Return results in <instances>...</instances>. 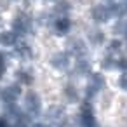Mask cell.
<instances>
[{
    "label": "cell",
    "instance_id": "1",
    "mask_svg": "<svg viewBox=\"0 0 127 127\" xmlns=\"http://www.w3.org/2000/svg\"><path fill=\"white\" fill-rule=\"evenodd\" d=\"M12 26H14V32L18 33H30L32 32V16L26 14V12H19L16 14V18L12 19Z\"/></svg>",
    "mask_w": 127,
    "mask_h": 127
},
{
    "label": "cell",
    "instance_id": "2",
    "mask_svg": "<svg viewBox=\"0 0 127 127\" xmlns=\"http://www.w3.org/2000/svg\"><path fill=\"white\" fill-rule=\"evenodd\" d=\"M66 49L75 54L78 59H84V56H87V49H85V44L78 38V37H73V38H68L66 42Z\"/></svg>",
    "mask_w": 127,
    "mask_h": 127
},
{
    "label": "cell",
    "instance_id": "3",
    "mask_svg": "<svg viewBox=\"0 0 127 127\" xmlns=\"http://www.w3.org/2000/svg\"><path fill=\"white\" fill-rule=\"evenodd\" d=\"M25 106L28 110V115H38L40 108H42V101L38 97L37 92H28L25 97Z\"/></svg>",
    "mask_w": 127,
    "mask_h": 127
},
{
    "label": "cell",
    "instance_id": "4",
    "mask_svg": "<svg viewBox=\"0 0 127 127\" xmlns=\"http://www.w3.org/2000/svg\"><path fill=\"white\" fill-rule=\"evenodd\" d=\"M19 92H21V89H19V85H9V87H5L2 92H0V99H2L4 103H7V104H11V103H14L16 101V97L19 96Z\"/></svg>",
    "mask_w": 127,
    "mask_h": 127
},
{
    "label": "cell",
    "instance_id": "5",
    "mask_svg": "<svg viewBox=\"0 0 127 127\" xmlns=\"http://www.w3.org/2000/svg\"><path fill=\"white\" fill-rule=\"evenodd\" d=\"M51 64H52V68H56V70H66L68 66H70V58H68V54H64V52H58V54H54L52 58H51Z\"/></svg>",
    "mask_w": 127,
    "mask_h": 127
},
{
    "label": "cell",
    "instance_id": "6",
    "mask_svg": "<svg viewBox=\"0 0 127 127\" xmlns=\"http://www.w3.org/2000/svg\"><path fill=\"white\" fill-rule=\"evenodd\" d=\"M92 19L97 21V23H104L110 19V11L106 5H96L92 9Z\"/></svg>",
    "mask_w": 127,
    "mask_h": 127
},
{
    "label": "cell",
    "instance_id": "7",
    "mask_svg": "<svg viewBox=\"0 0 127 127\" xmlns=\"http://www.w3.org/2000/svg\"><path fill=\"white\" fill-rule=\"evenodd\" d=\"M87 40H89L92 45H101V44L104 42V33H103L99 28L87 30Z\"/></svg>",
    "mask_w": 127,
    "mask_h": 127
},
{
    "label": "cell",
    "instance_id": "8",
    "mask_svg": "<svg viewBox=\"0 0 127 127\" xmlns=\"http://www.w3.org/2000/svg\"><path fill=\"white\" fill-rule=\"evenodd\" d=\"M54 28H56V33H58V35H64V33H68V30L71 28V23H70V19H66V18H58V19L54 21Z\"/></svg>",
    "mask_w": 127,
    "mask_h": 127
},
{
    "label": "cell",
    "instance_id": "9",
    "mask_svg": "<svg viewBox=\"0 0 127 127\" xmlns=\"http://www.w3.org/2000/svg\"><path fill=\"white\" fill-rule=\"evenodd\" d=\"M14 56L16 58H19V59H28V58H32V49H30V45H26V44H18L16 45V49H14Z\"/></svg>",
    "mask_w": 127,
    "mask_h": 127
},
{
    "label": "cell",
    "instance_id": "10",
    "mask_svg": "<svg viewBox=\"0 0 127 127\" xmlns=\"http://www.w3.org/2000/svg\"><path fill=\"white\" fill-rule=\"evenodd\" d=\"M63 115H64V110H63L61 106H51V108L45 111V117H47V120H51V122L59 120Z\"/></svg>",
    "mask_w": 127,
    "mask_h": 127
},
{
    "label": "cell",
    "instance_id": "11",
    "mask_svg": "<svg viewBox=\"0 0 127 127\" xmlns=\"http://www.w3.org/2000/svg\"><path fill=\"white\" fill-rule=\"evenodd\" d=\"M64 97L70 101V103H77L78 101V91H77V87L75 85H66L64 87Z\"/></svg>",
    "mask_w": 127,
    "mask_h": 127
},
{
    "label": "cell",
    "instance_id": "12",
    "mask_svg": "<svg viewBox=\"0 0 127 127\" xmlns=\"http://www.w3.org/2000/svg\"><path fill=\"white\" fill-rule=\"evenodd\" d=\"M80 122L84 127H96V118L92 115V111H82V117H80Z\"/></svg>",
    "mask_w": 127,
    "mask_h": 127
},
{
    "label": "cell",
    "instance_id": "13",
    "mask_svg": "<svg viewBox=\"0 0 127 127\" xmlns=\"http://www.w3.org/2000/svg\"><path fill=\"white\" fill-rule=\"evenodd\" d=\"M75 73L77 75H89L91 73V64L85 59H78L77 61V66H75Z\"/></svg>",
    "mask_w": 127,
    "mask_h": 127
},
{
    "label": "cell",
    "instance_id": "14",
    "mask_svg": "<svg viewBox=\"0 0 127 127\" xmlns=\"http://www.w3.org/2000/svg\"><path fill=\"white\" fill-rule=\"evenodd\" d=\"M0 44H2V45H12V44H16V35L12 32H4L2 35H0Z\"/></svg>",
    "mask_w": 127,
    "mask_h": 127
},
{
    "label": "cell",
    "instance_id": "15",
    "mask_svg": "<svg viewBox=\"0 0 127 127\" xmlns=\"http://www.w3.org/2000/svg\"><path fill=\"white\" fill-rule=\"evenodd\" d=\"M91 85L96 87L97 91L103 89V87H104V77L99 75V73H92V75H91Z\"/></svg>",
    "mask_w": 127,
    "mask_h": 127
},
{
    "label": "cell",
    "instance_id": "16",
    "mask_svg": "<svg viewBox=\"0 0 127 127\" xmlns=\"http://www.w3.org/2000/svg\"><path fill=\"white\" fill-rule=\"evenodd\" d=\"M70 2L68 0H58V4H56V12L58 14H66L70 11Z\"/></svg>",
    "mask_w": 127,
    "mask_h": 127
},
{
    "label": "cell",
    "instance_id": "17",
    "mask_svg": "<svg viewBox=\"0 0 127 127\" xmlns=\"http://www.w3.org/2000/svg\"><path fill=\"white\" fill-rule=\"evenodd\" d=\"M125 25H127V23H125L124 19H120V21L115 25L113 32H115V33H127V30H125Z\"/></svg>",
    "mask_w": 127,
    "mask_h": 127
},
{
    "label": "cell",
    "instance_id": "18",
    "mask_svg": "<svg viewBox=\"0 0 127 127\" xmlns=\"http://www.w3.org/2000/svg\"><path fill=\"white\" fill-rule=\"evenodd\" d=\"M110 101H111V94H110V92H104V94L101 96V103H103V106H104V108H108Z\"/></svg>",
    "mask_w": 127,
    "mask_h": 127
},
{
    "label": "cell",
    "instance_id": "19",
    "mask_svg": "<svg viewBox=\"0 0 127 127\" xmlns=\"http://www.w3.org/2000/svg\"><path fill=\"white\" fill-rule=\"evenodd\" d=\"M118 85H120V89L127 91V75H122V77L118 78Z\"/></svg>",
    "mask_w": 127,
    "mask_h": 127
},
{
    "label": "cell",
    "instance_id": "20",
    "mask_svg": "<svg viewBox=\"0 0 127 127\" xmlns=\"http://www.w3.org/2000/svg\"><path fill=\"white\" fill-rule=\"evenodd\" d=\"M104 4L106 5H113V4H117V0H104Z\"/></svg>",
    "mask_w": 127,
    "mask_h": 127
},
{
    "label": "cell",
    "instance_id": "21",
    "mask_svg": "<svg viewBox=\"0 0 127 127\" xmlns=\"http://www.w3.org/2000/svg\"><path fill=\"white\" fill-rule=\"evenodd\" d=\"M0 127H7V122L4 118H0Z\"/></svg>",
    "mask_w": 127,
    "mask_h": 127
},
{
    "label": "cell",
    "instance_id": "22",
    "mask_svg": "<svg viewBox=\"0 0 127 127\" xmlns=\"http://www.w3.org/2000/svg\"><path fill=\"white\" fill-rule=\"evenodd\" d=\"M2 73H4V64L0 63V75H2Z\"/></svg>",
    "mask_w": 127,
    "mask_h": 127
},
{
    "label": "cell",
    "instance_id": "23",
    "mask_svg": "<svg viewBox=\"0 0 127 127\" xmlns=\"http://www.w3.org/2000/svg\"><path fill=\"white\" fill-rule=\"evenodd\" d=\"M33 127H45V125H42V124H37V125H33Z\"/></svg>",
    "mask_w": 127,
    "mask_h": 127
},
{
    "label": "cell",
    "instance_id": "24",
    "mask_svg": "<svg viewBox=\"0 0 127 127\" xmlns=\"http://www.w3.org/2000/svg\"><path fill=\"white\" fill-rule=\"evenodd\" d=\"M4 61V54H0V63H2Z\"/></svg>",
    "mask_w": 127,
    "mask_h": 127
},
{
    "label": "cell",
    "instance_id": "25",
    "mask_svg": "<svg viewBox=\"0 0 127 127\" xmlns=\"http://www.w3.org/2000/svg\"><path fill=\"white\" fill-rule=\"evenodd\" d=\"M80 2H84V4H87V2H91V0H80Z\"/></svg>",
    "mask_w": 127,
    "mask_h": 127
}]
</instances>
